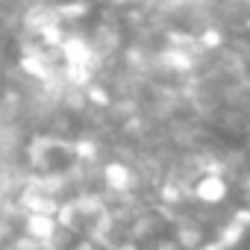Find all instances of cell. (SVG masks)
I'll list each match as a JSON object with an SVG mask.
<instances>
[{
	"label": "cell",
	"instance_id": "1",
	"mask_svg": "<svg viewBox=\"0 0 250 250\" xmlns=\"http://www.w3.org/2000/svg\"><path fill=\"white\" fill-rule=\"evenodd\" d=\"M91 162L88 145L62 133H42L30 142V171L44 183H65L80 177Z\"/></svg>",
	"mask_w": 250,
	"mask_h": 250
}]
</instances>
